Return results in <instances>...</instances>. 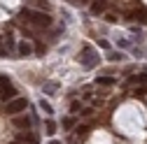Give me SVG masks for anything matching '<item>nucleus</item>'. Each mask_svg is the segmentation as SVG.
Here are the masks:
<instances>
[{"label": "nucleus", "mask_w": 147, "mask_h": 144, "mask_svg": "<svg viewBox=\"0 0 147 144\" xmlns=\"http://www.w3.org/2000/svg\"><path fill=\"white\" fill-rule=\"evenodd\" d=\"M19 142H26V144H38V135H33V133H21V135H19Z\"/></svg>", "instance_id": "obj_8"}, {"label": "nucleus", "mask_w": 147, "mask_h": 144, "mask_svg": "<svg viewBox=\"0 0 147 144\" xmlns=\"http://www.w3.org/2000/svg\"><path fill=\"white\" fill-rule=\"evenodd\" d=\"M68 3H72V5H84V3H91V0H68Z\"/></svg>", "instance_id": "obj_20"}, {"label": "nucleus", "mask_w": 147, "mask_h": 144, "mask_svg": "<svg viewBox=\"0 0 147 144\" xmlns=\"http://www.w3.org/2000/svg\"><path fill=\"white\" fill-rule=\"evenodd\" d=\"M12 144H26V142H19V139H16V142H12Z\"/></svg>", "instance_id": "obj_22"}, {"label": "nucleus", "mask_w": 147, "mask_h": 144, "mask_svg": "<svg viewBox=\"0 0 147 144\" xmlns=\"http://www.w3.org/2000/svg\"><path fill=\"white\" fill-rule=\"evenodd\" d=\"M107 61H112V63L124 61V53H119V51H110V53H107Z\"/></svg>", "instance_id": "obj_12"}, {"label": "nucleus", "mask_w": 147, "mask_h": 144, "mask_svg": "<svg viewBox=\"0 0 147 144\" xmlns=\"http://www.w3.org/2000/svg\"><path fill=\"white\" fill-rule=\"evenodd\" d=\"M98 61H100V56L96 53V49L91 47V44H84V47H82V53H80V63H82L84 67H96Z\"/></svg>", "instance_id": "obj_2"}, {"label": "nucleus", "mask_w": 147, "mask_h": 144, "mask_svg": "<svg viewBox=\"0 0 147 144\" xmlns=\"http://www.w3.org/2000/svg\"><path fill=\"white\" fill-rule=\"evenodd\" d=\"M96 84H100V86H115V84H117V79H115V77H98V79H96Z\"/></svg>", "instance_id": "obj_10"}, {"label": "nucleus", "mask_w": 147, "mask_h": 144, "mask_svg": "<svg viewBox=\"0 0 147 144\" xmlns=\"http://www.w3.org/2000/svg\"><path fill=\"white\" fill-rule=\"evenodd\" d=\"M107 5H110V0H91V14L94 16H100V14H105L107 12Z\"/></svg>", "instance_id": "obj_5"}, {"label": "nucleus", "mask_w": 147, "mask_h": 144, "mask_svg": "<svg viewBox=\"0 0 147 144\" xmlns=\"http://www.w3.org/2000/svg\"><path fill=\"white\" fill-rule=\"evenodd\" d=\"M128 81L131 84H147V75H133V77H128Z\"/></svg>", "instance_id": "obj_11"}, {"label": "nucleus", "mask_w": 147, "mask_h": 144, "mask_svg": "<svg viewBox=\"0 0 147 144\" xmlns=\"http://www.w3.org/2000/svg\"><path fill=\"white\" fill-rule=\"evenodd\" d=\"M133 93H136V95H145V93H147V88H145V86H142V88H136Z\"/></svg>", "instance_id": "obj_19"}, {"label": "nucleus", "mask_w": 147, "mask_h": 144, "mask_svg": "<svg viewBox=\"0 0 147 144\" xmlns=\"http://www.w3.org/2000/svg\"><path fill=\"white\" fill-rule=\"evenodd\" d=\"M49 144H61V142H59V139H51V142H49Z\"/></svg>", "instance_id": "obj_21"}, {"label": "nucleus", "mask_w": 147, "mask_h": 144, "mask_svg": "<svg viewBox=\"0 0 147 144\" xmlns=\"http://www.w3.org/2000/svg\"><path fill=\"white\" fill-rule=\"evenodd\" d=\"M30 123H33V121H30L28 116H16V119H14V125H16V128H30Z\"/></svg>", "instance_id": "obj_9"}, {"label": "nucleus", "mask_w": 147, "mask_h": 144, "mask_svg": "<svg viewBox=\"0 0 147 144\" xmlns=\"http://www.w3.org/2000/svg\"><path fill=\"white\" fill-rule=\"evenodd\" d=\"M16 51H19V56H33V47L28 42H19V47H16Z\"/></svg>", "instance_id": "obj_7"}, {"label": "nucleus", "mask_w": 147, "mask_h": 144, "mask_svg": "<svg viewBox=\"0 0 147 144\" xmlns=\"http://www.w3.org/2000/svg\"><path fill=\"white\" fill-rule=\"evenodd\" d=\"M33 5H35V7H38L40 12H42V9H45V12L49 9V3H47V0H33Z\"/></svg>", "instance_id": "obj_14"}, {"label": "nucleus", "mask_w": 147, "mask_h": 144, "mask_svg": "<svg viewBox=\"0 0 147 144\" xmlns=\"http://www.w3.org/2000/svg\"><path fill=\"white\" fill-rule=\"evenodd\" d=\"M0 98H3L5 102L7 100H12V98H16V88L12 86V81L9 79H5V77H0Z\"/></svg>", "instance_id": "obj_4"}, {"label": "nucleus", "mask_w": 147, "mask_h": 144, "mask_svg": "<svg viewBox=\"0 0 147 144\" xmlns=\"http://www.w3.org/2000/svg\"><path fill=\"white\" fill-rule=\"evenodd\" d=\"M21 19L35 28H49L51 26V16L47 12H40V9H21Z\"/></svg>", "instance_id": "obj_1"}, {"label": "nucleus", "mask_w": 147, "mask_h": 144, "mask_svg": "<svg viewBox=\"0 0 147 144\" xmlns=\"http://www.w3.org/2000/svg\"><path fill=\"white\" fill-rule=\"evenodd\" d=\"M128 19H131V21H140V23H147V9H136V12H128Z\"/></svg>", "instance_id": "obj_6"}, {"label": "nucleus", "mask_w": 147, "mask_h": 144, "mask_svg": "<svg viewBox=\"0 0 147 144\" xmlns=\"http://www.w3.org/2000/svg\"><path fill=\"white\" fill-rule=\"evenodd\" d=\"M72 125H75V121H72V119H65V121H63V128H72Z\"/></svg>", "instance_id": "obj_18"}, {"label": "nucleus", "mask_w": 147, "mask_h": 144, "mask_svg": "<svg viewBox=\"0 0 147 144\" xmlns=\"http://www.w3.org/2000/svg\"><path fill=\"white\" fill-rule=\"evenodd\" d=\"M56 88H59V84H56V81H47V84H45V91H47V93H54Z\"/></svg>", "instance_id": "obj_15"}, {"label": "nucleus", "mask_w": 147, "mask_h": 144, "mask_svg": "<svg viewBox=\"0 0 147 144\" xmlns=\"http://www.w3.org/2000/svg\"><path fill=\"white\" fill-rule=\"evenodd\" d=\"M86 133H89L86 125H80V128H77V135H80V137H86Z\"/></svg>", "instance_id": "obj_17"}, {"label": "nucleus", "mask_w": 147, "mask_h": 144, "mask_svg": "<svg viewBox=\"0 0 147 144\" xmlns=\"http://www.w3.org/2000/svg\"><path fill=\"white\" fill-rule=\"evenodd\" d=\"M26 107H28V100H26V98H12V100H7V105H5V112H7L9 116H16L19 112H26Z\"/></svg>", "instance_id": "obj_3"}, {"label": "nucleus", "mask_w": 147, "mask_h": 144, "mask_svg": "<svg viewBox=\"0 0 147 144\" xmlns=\"http://www.w3.org/2000/svg\"><path fill=\"white\" fill-rule=\"evenodd\" d=\"M45 128H47V130H45L47 135H54V133H56V123H54V121H47V125H45Z\"/></svg>", "instance_id": "obj_16"}, {"label": "nucleus", "mask_w": 147, "mask_h": 144, "mask_svg": "<svg viewBox=\"0 0 147 144\" xmlns=\"http://www.w3.org/2000/svg\"><path fill=\"white\" fill-rule=\"evenodd\" d=\"M40 109H42L45 114H54V107H51L47 100H40Z\"/></svg>", "instance_id": "obj_13"}]
</instances>
